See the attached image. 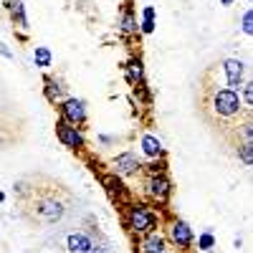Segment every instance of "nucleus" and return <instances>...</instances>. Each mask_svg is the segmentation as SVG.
Wrapping results in <instances>:
<instances>
[{
	"label": "nucleus",
	"instance_id": "13",
	"mask_svg": "<svg viewBox=\"0 0 253 253\" xmlns=\"http://www.w3.org/2000/svg\"><path fill=\"white\" fill-rule=\"evenodd\" d=\"M10 13H13V20H18V26H20V28H28L23 0H10Z\"/></svg>",
	"mask_w": 253,
	"mask_h": 253
},
{
	"label": "nucleus",
	"instance_id": "6",
	"mask_svg": "<svg viewBox=\"0 0 253 253\" xmlns=\"http://www.w3.org/2000/svg\"><path fill=\"white\" fill-rule=\"evenodd\" d=\"M114 170H117V175H132V172L139 170V162H137V157H134L132 152H124V155L117 157Z\"/></svg>",
	"mask_w": 253,
	"mask_h": 253
},
{
	"label": "nucleus",
	"instance_id": "19",
	"mask_svg": "<svg viewBox=\"0 0 253 253\" xmlns=\"http://www.w3.org/2000/svg\"><path fill=\"white\" fill-rule=\"evenodd\" d=\"M46 84H48V91H46V94H48V99H51V101H53V99H58V94H61V89L56 86V81H51V79H48Z\"/></svg>",
	"mask_w": 253,
	"mask_h": 253
},
{
	"label": "nucleus",
	"instance_id": "1",
	"mask_svg": "<svg viewBox=\"0 0 253 253\" xmlns=\"http://www.w3.org/2000/svg\"><path fill=\"white\" fill-rule=\"evenodd\" d=\"M129 228L137 233H152L157 228V215L147 205H132L129 208Z\"/></svg>",
	"mask_w": 253,
	"mask_h": 253
},
{
	"label": "nucleus",
	"instance_id": "9",
	"mask_svg": "<svg viewBox=\"0 0 253 253\" xmlns=\"http://www.w3.org/2000/svg\"><path fill=\"white\" fill-rule=\"evenodd\" d=\"M147 187H150V195L155 200H167V195H170V182H167L165 177H152L150 182H147Z\"/></svg>",
	"mask_w": 253,
	"mask_h": 253
},
{
	"label": "nucleus",
	"instance_id": "18",
	"mask_svg": "<svg viewBox=\"0 0 253 253\" xmlns=\"http://www.w3.org/2000/svg\"><path fill=\"white\" fill-rule=\"evenodd\" d=\"M129 76L132 79H142V63L139 61H132L129 63Z\"/></svg>",
	"mask_w": 253,
	"mask_h": 253
},
{
	"label": "nucleus",
	"instance_id": "4",
	"mask_svg": "<svg viewBox=\"0 0 253 253\" xmlns=\"http://www.w3.org/2000/svg\"><path fill=\"white\" fill-rule=\"evenodd\" d=\"M56 134H58V139L66 144V147H71V150H76V147H81L84 144V139H81V134L76 132V126H71L66 119H61L58 124H56Z\"/></svg>",
	"mask_w": 253,
	"mask_h": 253
},
{
	"label": "nucleus",
	"instance_id": "20",
	"mask_svg": "<svg viewBox=\"0 0 253 253\" xmlns=\"http://www.w3.org/2000/svg\"><path fill=\"white\" fill-rule=\"evenodd\" d=\"M213 243H215V238L213 236H210V233H205V236H200V248H213Z\"/></svg>",
	"mask_w": 253,
	"mask_h": 253
},
{
	"label": "nucleus",
	"instance_id": "11",
	"mask_svg": "<svg viewBox=\"0 0 253 253\" xmlns=\"http://www.w3.org/2000/svg\"><path fill=\"white\" fill-rule=\"evenodd\" d=\"M142 150H144V155L157 157V155L162 152V144H160V139H157V137H152V134H144V137H142Z\"/></svg>",
	"mask_w": 253,
	"mask_h": 253
},
{
	"label": "nucleus",
	"instance_id": "3",
	"mask_svg": "<svg viewBox=\"0 0 253 253\" xmlns=\"http://www.w3.org/2000/svg\"><path fill=\"white\" fill-rule=\"evenodd\" d=\"M36 215L43 220V223H56V220H61V215H63V205H61L58 200H53V198L38 200V203H36Z\"/></svg>",
	"mask_w": 253,
	"mask_h": 253
},
{
	"label": "nucleus",
	"instance_id": "26",
	"mask_svg": "<svg viewBox=\"0 0 253 253\" xmlns=\"http://www.w3.org/2000/svg\"><path fill=\"white\" fill-rule=\"evenodd\" d=\"M0 53H3L5 58H10V56H13V53H10V48H8L5 43H0Z\"/></svg>",
	"mask_w": 253,
	"mask_h": 253
},
{
	"label": "nucleus",
	"instance_id": "7",
	"mask_svg": "<svg viewBox=\"0 0 253 253\" xmlns=\"http://www.w3.org/2000/svg\"><path fill=\"white\" fill-rule=\"evenodd\" d=\"M225 76H228V86L230 89H238L241 86V79H243V63L236 61V58L225 61Z\"/></svg>",
	"mask_w": 253,
	"mask_h": 253
},
{
	"label": "nucleus",
	"instance_id": "15",
	"mask_svg": "<svg viewBox=\"0 0 253 253\" xmlns=\"http://www.w3.org/2000/svg\"><path fill=\"white\" fill-rule=\"evenodd\" d=\"M104 185H107V190H109V193L124 195V185H122V180H119V177H114V175H107V177H104Z\"/></svg>",
	"mask_w": 253,
	"mask_h": 253
},
{
	"label": "nucleus",
	"instance_id": "8",
	"mask_svg": "<svg viewBox=\"0 0 253 253\" xmlns=\"http://www.w3.org/2000/svg\"><path fill=\"white\" fill-rule=\"evenodd\" d=\"M172 241L177 243V246H182V248H187L190 243H193V230H190V225L187 223H182V220H177V223H172Z\"/></svg>",
	"mask_w": 253,
	"mask_h": 253
},
{
	"label": "nucleus",
	"instance_id": "16",
	"mask_svg": "<svg viewBox=\"0 0 253 253\" xmlns=\"http://www.w3.org/2000/svg\"><path fill=\"white\" fill-rule=\"evenodd\" d=\"M122 28H124V33H134V31H137V26H134V18L129 15V10H124V20H122Z\"/></svg>",
	"mask_w": 253,
	"mask_h": 253
},
{
	"label": "nucleus",
	"instance_id": "17",
	"mask_svg": "<svg viewBox=\"0 0 253 253\" xmlns=\"http://www.w3.org/2000/svg\"><path fill=\"white\" fill-rule=\"evenodd\" d=\"M241 157H243L246 165H253V144H251V142H246V144L241 147Z\"/></svg>",
	"mask_w": 253,
	"mask_h": 253
},
{
	"label": "nucleus",
	"instance_id": "25",
	"mask_svg": "<svg viewBox=\"0 0 253 253\" xmlns=\"http://www.w3.org/2000/svg\"><path fill=\"white\" fill-rule=\"evenodd\" d=\"M144 20H155V8H144Z\"/></svg>",
	"mask_w": 253,
	"mask_h": 253
},
{
	"label": "nucleus",
	"instance_id": "22",
	"mask_svg": "<svg viewBox=\"0 0 253 253\" xmlns=\"http://www.w3.org/2000/svg\"><path fill=\"white\" fill-rule=\"evenodd\" d=\"M243 96H246V104H253V89H251V84H246Z\"/></svg>",
	"mask_w": 253,
	"mask_h": 253
},
{
	"label": "nucleus",
	"instance_id": "28",
	"mask_svg": "<svg viewBox=\"0 0 253 253\" xmlns=\"http://www.w3.org/2000/svg\"><path fill=\"white\" fill-rule=\"evenodd\" d=\"M230 3H233V0H223V5H230Z\"/></svg>",
	"mask_w": 253,
	"mask_h": 253
},
{
	"label": "nucleus",
	"instance_id": "12",
	"mask_svg": "<svg viewBox=\"0 0 253 253\" xmlns=\"http://www.w3.org/2000/svg\"><path fill=\"white\" fill-rule=\"evenodd\" d=\"M139 248H142V253H162V251H165V241H162L157 233H152Z\"/></svg>",
	"mask_w": 253,
	"mask_h": 253
},
{
	"label": "nucleus",
	"instance_id": "10",
	"mask_svg": "<svg viewBox=\"0 0 253 253\" xmlns=\"http://www.w3.org/2000/svg\"><path fill=\"white\" fill-rule=\"evenodd\" d=\"M66 246H69L71 253H89L91 241H89V236H84V233H71L69 241H66Z\"/></svg>",
	"mask_w": 253,
	"mask_h": 253
},
{
	"label": "nucleus",
	"instance_id": "29",
	"mask_svg": "<svg viewBox=\"0 0 253 253\" xmlns=\"http://www.w3.org/2000/svg\"><path fill=\"white\" fill-rule=\"evenodd\" d=\"M162 253H165V251H162Z\"/></svg>",
	"mask_w": 253,
	"mask_h": 253
},
{
	"label": "nucleus",
	"instance_id": "23",
	"mask_svg": "<svg viewBox=\"0 0 253 253\" xmlns=\"http://www.w3.org/2000/svg\"><path fill=\"white\" fill-rule=\"evenodd\" d=\"M142 31H144V33H152V31H155V20H144Z\"/></svg>",
	"mask_w": 253,
	"mask_h": 253
},
{
	"label": "nucleus",
	"instance_id": "21",
	"mask_svg": "<svg viewBox=\"0 0 253 253\" xmlns=\"http://www.w3.org/2000/svg\"><path fill=\"white\" fill-rule=\"evenodd\" d=\"M251 18H253V15H251V10H246V15H243V33H248V36L253 33V26H251Z\"/></svg>",
	"mask_w": 253,
	"mask_h": 253
},
{
	"label": "nucleus",
	"instance_id": "24",
	"mask_svg": "<svg viewBox=\"0 0 253 253\" xmlns=\"http://www.w3.org/2000/svg\"><path fill=\"white\" fill-rule=\"evenodd\" d=\"M89 253H112V251H109V248H104V246H91Z\"/></svg>",
	"mask_w": 253,
	"mask_h": 253
},
{
	"label": "nucleus",
	"instance_id": "2",
	"mask_svg": "<svg viewBox=\"0 0 253 253\" xmlns=\"http://www.w3.org/2000/svg\"><path fill=\"white\" fill-rule=\"evenodd\" d=\"M213 104H215V112H218L220 117H233V114L241 112V99H238V94H236L233 89L218 91L215 99H213Z\"/></svg>",
	"mask_w": 253,
	"mask_h": 253
},
{
	"label": "nucleus",
	"instance_id": "27",
	"mask_svg": "<svg viewBox=\"0 0 253 253\" xmlns=\"http://www.w3.org/2000/svg\"><path fill=\"white\" fill-rule=\"evenodd\" d=\"M243 134H246V139L251 142V134H253V129H251V124H246V126H243Z\"/></svg>",
	"mask_w": 253,
	"mask_h": 253
},
{
	"label": "nucleus",
	"instance_id": "14",
	"mask_svg": "<svg viewBox=\"0 0 253 253\" xmlns=\"http://www.w3.org/2000/svg\"><path fill=\"white\" fill-rule=\"evenodd\" d=\"M33 61H36V66H41V69L51 66V51H48L46 46H38L36 53H33Z\"/></svg>",
	"mask_w": 253,
	"mask_h": 253
},
{
	"label": "nucleus",
	"instance_id": "5",
	"mask_svg": "<svg viewBox=\"0 0 253 253\" xmlns=\"http://www.w3.org/2000/svg\"><path fill=\"white\" fill-rule=\"evenodd\" d=\"M61 112H63V119L71 122V124H81L84 119H86V109H84V104L79 99H66Z\"/></svg>",
	"mask_w": 253,
	"mask_h": 253
}]
</instances>
